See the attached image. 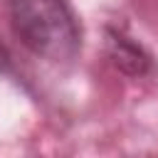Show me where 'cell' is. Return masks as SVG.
Masks as SVG:
<instances>
[{"label":"cell","mask_w":158,"mask_h":158,"mask_svg":"<svg viewBox=\"0 0 158 158\" xmlns=\"http://www.w3.org/2000/svg\"><path fill=\"white\" fill-rule=\"evenodd\" d=\"M10 22L20 42L49 62H69L79 52V25L64 0H12Z\"/></svg>","instance_id":"6da1fadb"},{"label":"cell","mask_w":158,"mask_h":158,"mask_svg":"<svg viewBox=\"0 0 158 158\" xmlns=\"http://www.w3.org/2000/svg\"><path fill=\"white\" fill-rule=\"evenodd\" d=\"M114 62L118 67H123L126 72H133V74H141L146 67H148V57L141 52V47L126 42V40H114Z\"/></svg>","instance_id":"7a4b0ae2"}]
</instances>
